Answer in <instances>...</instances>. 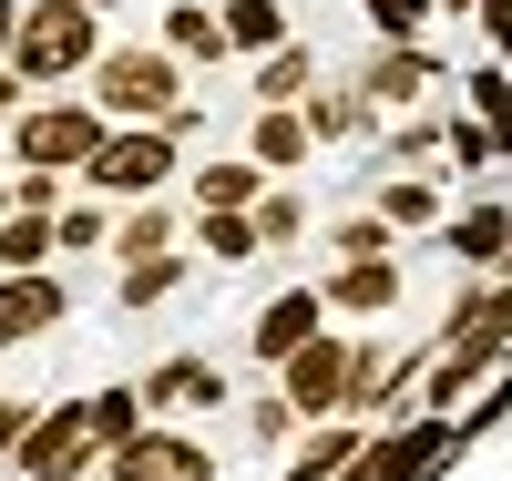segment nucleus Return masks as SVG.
<instances>
[{
    "mask_svg": "<svg viewBox=\"0 0 512 481\" xmlns=\"http://www.w3.org/2000/svg\"><path fill=\"white\" fill-rule=\"evenodd\" d=\"M451 461H461V420L451 410H400L390 430H369L349 481H441Z\"/></svg>",
    "mask_w": 512,
    "mask_h": 481,
    "instance_id": "nucleus-5",
    "label": "nucleus"
},
{
    "mask_svg": "<svg viewBox=\"0 0 512 481\" xmlns=\"http://www.w3.org/2000/svg\"><path fill=\"white\" fill-rule=\"evenodd\" d=\"M82 246H113V205H103V195L62 205V256H82Z\"/></svg>",
    "mask_w": 512,
    "mask_h": 481,
    "instance_id": "nucleus-33",
    "label": "nucleus"
},
{
    "mask_svg": "<svg viewBox=\"0 0 512 481\" xmlns=\"http://www.w3.org/2000/svg\"><path fill=\"white\" fill-rule=\"evenodd\" d=\"M226 11V52H287V0H216Z\"/></svg>",
    "mask_w": 512,
    "mask_h": 481,
    "instance_id": "nucleus-23",
    "label": "nucleus"
},
{
    "mask_svg": "<svg viewBox=\"0 0 512 481\" xmlns=\"http://www.w3.org/2000/svg\"><path fill=\"white\" fill-rule=\"evenodd\" d=\"M52 328H72V287L52 267L0 277V348H31V338H52Z\"/></svg>",
    "mask_w": 512,
    "mask_h": 481,
    "instance_id": "nucleus-11",
    "label": "nucleus"
},
{
    "mask_svg": "<svg viewBox=\"0 0 512 481\" xmlns=\"http://www.w3.org/2000/svg\"><path fill=\"white\" fill-rule=\"evenodd\" d=\"M267 185H277V174L256 164V154H236V164H195V174H185L195 205H236V215H256V195H267Z\"/></svg>",
    "mask_w": 512,
    "mask_h": 481,
    "instance_id": "nucleus-20",
    "label": "nucleus"
},
{
    "mask_svg": "<svg viewBox=\"0 0 512 481\" xmlns=\"http://www.w3.org/2000/svg\"><path fill=\"white\" fill-rule=\"evenodd\" d=\"M441 246H451L461 267H472V277H502V267H512V205H502V195L461 205L451 226H441Z\"/></svg>",
    "mask_w": 512,
    "mask_h": 481,
    "instance_id": "nucleus-14",
    "label": "nucleus"
},
{
    "mask_svg": "<svg viewBox=\"0 0 512 481\" xmlns=\"http://www.w3.org/2000/svg\"><path fill=\"white\" fill-rule=\"evenodd\" d=\"M431 11H441V0H359V21H369L379 41H420V31H431Z\"/></svg>",
    "mask_w": 512,
    "mask_h": 481,
    "instance_id": "nucleus-31",
    "label": "nucleus"
},
{
    "mask_svg": "<svg viewBox=\"0 0 512 481\" xmlns=\"http://www.w3.org/2000/svg\"><path fill=\"white\" fill-rule=\"evenodd\" d=\"M134 389H144V410H226V369H205V359H164Z\"/></svg>",
    "mask_w": 512,
    "mask_h": 481,
    "instance_id": "nucleus-16",
    "label": "nucleus"
},
{
    "mask_svg": "<svg viewBox=\"0 0 512 481\" xmlns=\"http://www.w3.org/2000/svg\"><path fill=\"white\" fill-rule=\"evenodd\" d=\"M82 420H93V441L113 451V441H134L154 410H144V389H134V379H113V389H93V400H82Z\"/></svg>",
    "mask_w": 512,
    "mask_h": 481,
    "instance_id": "nucleus-25",
    "label": "nucleus"
},
{
    "mask_svg": "<svg viewBox=\"0 0 512 481\" xmlns=\"http://www.w3.org/2000/svg\"><path fill=\"white\" fill-rule=\"evenodd\" d=\"M502 277H512V267H502Z\"/></svg>",
    "mask_w": 512,
    "mask_h": 481,
    "instance_id": "nucleus-44",
    "label": "nucleus"
},
{
    "mask_svg": "<svg viewBox=\"0 0 512 481\" xmlns=\"http://www.w3.org/2000/svg\"><path fill=\"white\" fill-rule=\"evenodd\" d=\"M21 93H31V82H21L11 62H0V123H11V113H21Z\"/></svg>",
    "mask_w": 512,
    "mask_h": 481,
    "instance_id": "nucleus-39",
    "label": "nucleus"
},
{
    "mask_svg": "<svg viewBox=\"0 0 512 481\" xmlns=\"http://www.w3.org/2000/svg\"><path fill=\"white\" fill-rule=\"evenodd\" d=\"M52 256H62V215H31V205H11V215H0V277L52 267Z\"/></svg>",
    "mask_w": 512,
    "mask_h": 481,
    "instance_id": "nucleus-21",
    "label": "nucleus"
},
{
    "mask_svg": "<svg viewBox=\"0 0 512 481\" xmlns=\"http://www.w3.org/2000/svg\"><path fill=\"white\" fill-rule=\"evenodd\" d=\"M256 236H267V256L297 246V236H308V195H297V185H267V195H256Z\"/></svg>",
    "mask_w": 512,
    "mask_h": 481,
    "instance_id": "nucleus-29",
    "label": "nucleus"
},
{
    "mask_svg": "<svg viewBox=\"0 0 512 481\" xmlns=\"http://www.w3.org/2000/svg\"><path fill=\"white\" fill-rule=\"evenodd\" d=\"M390 236H400V226L369 205V215H338V226H328V256H390Z\"/></svg>",
    "mask_w": 512,
    "mask_h": 481,
    "instance_id": "nucleus-32",
    "label": "nucleus"
},
{
    "mask_svg": "<svg viewBox=\"0 0 512 481\" xmlns=\"http://www.w3.org/2000/svg\"><path fill=\"white\" fill-rule=\"evenodd\" d=\"M103 62V11H82V0H31V21L11 41V72L41 82V93H62Z\"/></svg>",
    "mask_w": 512,
    "mask_h": 481,
    "instance_id": "nucleus-2",
    "label": "nucleus"
},
{
    "mask_svg": "<svg viewBox=\"0 0 512 481\" xmlns=\"http://www.w3.org/2000/svg\"><path fill=\"white\" fill-rule=\"evenodd\" d=\"M21 21H31V0H0V62H11V41H21Z\"/></svg>",
    "mask_w": 512,
    "mask_h": 481,
    "instance_id": "nucleus-38",
    "label": "nucleus"
},
{
    "mask_svg": "<svg viewBox=\"0 0 512 481\" xmlns=\"http://www.w3.org/2000/svg\"><path fill=\"white\" fill-rule=\"evenodd\" d=\"M0 215H11V185H0Z\"/></svg>",
    "mask_w": 512,
    "mask_h": 481,
    "instance_id": "nucleus-43",
    "label": "nucleus"
},
{
    "mask_svg": "<svg viewBox=\"0 0 512 481\" xmlns=\"http://www.w3.org/2000/svg\"><path fill=\"white\" fill-rule=\"evenodd\" d=\"M31 420H41V400H11V389H0V461H21V441H31Z\"/></svg>",
    "mask_w": 512,
    "mask_h": 481,
    "instance_id": "nucleus-36",
    "label": "nucleus"
},
{
    "mask_svg": "<svg viewBox=\"0 0 512 481\" xmlns=\"http://www.w3.org/2000/svg\"><path fill=\"white\" fill-rule=\"evenodd\" d=\"M246 154L267 164V174H308V154H318V134H308V113L287 103V113H256V123H246Z\"/></svg>",
    "mask_w": 512,
    "mask_h": 481,
    "instance_id": "nucleus-18",
    "label": "nucleus"
},
{
    "mask_svg": "<svg viewBox=\"0 0 512 481\" xmlns=\"http://www.w3.org/2000/svg\"><path fill=\"white\" fill-rule=\"evenodd\" d=\"M441 144H451V164H461V174H492V154H502L482 113H461V123H451V134H441Z\"/></svg>",
    "mask_w": 512,
    "mask_h": 481,
    "instance_id": "nucleus-34",
    "label": "nucleus"
},
{
    "mask_svg": "<svg viewBox=\"0 0 512 481\" xmlns=\"http://www.w3.org/2000/svg\"><path fill=\"white\" fill-rule=\"evenodd\" d=\"M175 287H185V246H175V256H144V267H123V277H113V297H123L134 318H144V308H164Z\"/></svg>",
    "mask_w": 512,
    "mask_h": 481,
    "instance_id": "nucleus-26",
    "label": "nucleus"
},
{
    "mask_svg": "<svg viewBox=\"0 0 512 481\" xmlns=\"http://www.w3.org/2000/svg\"><path fill=\"white\" fill-rule=\"evenodd\" d=\"M164 52H175L185 72H216L226 62V11L216 0H164Z\"/></svg>",
    "mask_w": 512,
    "mask_h": 481,
    "instance_id": "nucleus-15",
    "label": "nucleus"
},
{
    "mask_svg": "<svg viewBox=\"0 0 512 481\" xmlns=\"http://www.w3.org/2000/svg\"><path fill=\"white\" fill-rule=\"evenodd\" d=\"M246 93H256V113H287V103H308V93H318V52H308V41H287V52H267Z\"/></svg>",
    "mask_w": 512,
    "mask_h": 481,
    "instance_id": "nucleus-19",
    "label": "nucleus"
},
{
    "mask_svg": "<svg viewBox=\"0 0 512 481\" xmlns=\"http://www.w3.org/2000/svg\"><path fill=\"white\" fill-rule=\"evenodd\" d=\"M431 82H451V72H441L431 52H420V41H379V52L359 62V93H369L379 113H410L420 93H431Z\"/></svg>",
    "mask_w": 512,
    "mask_h": 481,
    "instance_id": "nucleus-13",
    "label": "nucleus"
},
{
    "mask_svg": "<svg viewBox=\"0 0 512 481\" xmlns=\"http://www.w3.org/2000/svg\"><path fill=\"white\" fill-rule=\"evenodd\" d=\"M328 318H390L400 308V256H338V267L318 277Z\"/></svg>",
    "mask_w": 512,
    "mask_h": 481,
    "instance_id": "nucleus-12",
    "label": "nucleus"
},
{
    "mask_svg": "<svg viewBox=\"0 0 512 481\" xmlns=\"http://www.w3.org/2000/svg\"><path fill=\"white\" fill-rule=\"evenodd\" d=\"M175 164H185V134H175V123H113L103 154L82 164V185H93L103 205H144V195L175 185Z\"/></svg>",
    "mask_w": 512,
    "mask_h": 481,
    "instance_id": "nucleus-4",
    "label": "nucleus"
},
{
    "mask_svg": "<svg viewBox=\"0 0 512 481\" xmlns=\"http://www.w3.org/2000/svg\"><path fill=\"white\" fill-rule=\"evenodd\" d=\"M318 328H328V297H318V287H287V297H267V308L246 318V359H256V369H287Z\"/></svg>",
    "mask_w": 512,
    "mask_h": 481,
    "instance_id": "nucleus-10",
    "label": "nucleus"
},
{
    "mask_svg": "<svg viewBox=\"0 0 512 481\" xmlns=\"http://www.w3.org/2000/svg\"><path fill=\"white\" fill-rule=\"evenodd\" d=\"M441 134H431V123H400V134H390V164H420V154H431Z\"/></svg>",
    "mask_w": 512,
    "mask_h": 481,
    "instance_id": "nucleus-37",
    "label": "nucleus"
},
{
    "mask_svg": "<svg viewBox=\"0 0 512 481\" xmlns=\"http://www.w3.org/2000/svg\"><path fill=\"white\" fill-rule=\"evenodd\" d=\"M297 430H308V410H297L287 389H267V400H246V441H256V451H277V461H287V441H297Z\"/></svg>",
    "mask_w": 512,
    "mask_h": 481,
    "instance_id": "nucleus-28",
    "label": "nucleus"
},
{
    "mask_svg": "<svg viewBox=\"0 0 512 481\" xmlns=\"http://www.w3.org/2000/svg\"><path fill=\"white\" fill-rule=\"evenodd\" d=\"M82 93H93L113 123H175L195 93H185V62L164 52V41H113V52L82 72Z\"/></svg>",
    "mask_w": 512,
    "mask_h": 481,
    "instance_id": "nucleus-1",
    "label": "nucleus"
},
{
    "mask_svg": "<svg viewBox=\"0 0 512 481\" xmlns=\"http://www.w3.org/2000/svg\"><path fill=\"white\" fill-rule=\"evenodd\" d=\"M21 481H82V471H103V441H93V420H82V400H41L31 420V441L11 461Z\"/></svg>",
    "mask_w": 512,
    "mask_h": 481,
    "instance_id": "nucleus-7",
    "label": "nucleus"
},
{
    "mask_svg": "<svg viewBox=\"0 0 512 481\" xmlns=\"http://www.w3.org/2000/svg\"><path fill=\"white\" fill-rule=\"evenodd\" d=\"M277 389H287L308 420H338V410H349V389H359V338H349V328H318V338L277 369Z\"/></svg>",
    "mask_w": 512,
    "mask_h": 481,
    "instance_id": "nucleus-6",
    "label": "nucleus"
},
{
    "mask_svg": "<svg viewBox=\"0 0 512 481\" xmlns=\"http://www.w3.org/2000/svg\"><path fill=\"white\" fill-rule=\"evenodd\" d=\"M103 481H216V451H205L195 430L144 420L134 441H113V451H103Z\"/></svg>",
    "mask_w": 512,
    "mask_h": 481,
    "instance_id": "nucleus-8",
    "label": "nucleus"
},
{
    "mask_svg": "<svg viewBox=\"0 0 512 481\" xmlns=\"http://www.w3.org/2000/svg\"><path fill=\"white\" fill-rule=\"evenodd\" d=\"M195 246L216 256V267H246V256H267L256 215H236V205H195Z\"/></svg>",
    "mask_w": 512,
    "mask_h": 481,
    "instance_id": "nucleus-24",
    "label": "nucleus"
},
{
    "mask_svg": "<svg viewBox=\"0 0 512 481\" xmlns=\"http://www.w3.org/2000/svg\"><path fill=\"white\" fill-rule=\"evenodd\" d=\"M441 11H461V21H472V11H482V0H441Z\"/></svg>",
    "mask_w": 512,
    "mask_h": 481,
    "instance_id": "nucleus-40",
    "label": "nucleus"
},
{
    "mask_svg": "<svg viewBox=\"0 0 512 481\" xmlns=\"http://www.w3.org/2000/svg\"><path fill=\"white\" fill-rule=\"evenodd\" d=\"M103 134H113V113L93 103V93H52V103H21L11 113V164H52V174H82L103 154Z\"/></svg>",
    "mask_w": 512,
    "mask_h": 481,
    "instance_id": "nucleus-3",
    "label": "nucleus"
},
{
    "mask_svg": "<svg viewBox=\"0 0 512 481\" xmlns=\"http://www.w3.org/2000/svg\"><path fill=\"white\" fill-rule=\"evenodd\" d=\"M0 154H11V123H0Z\"/></svg>",
    "mask_w": 512,
    "mask_h": 481,
    "instance_id": "nucleus-42",
    "label": "nucleus"
},
{
    "mask_svg": "<svg viewBox=\"0 0 512 481\" xmlns=\"http://www.w3.org/2000/svg\"><path fill=\"white\" fill-rule=\"evenodd\" d=\"M369 430H379V420H359V410H338V420H308V430L287 441L277 481H349V471H359V451H369Z\"/></svg>",
    "mask_w": 512,
    "mask_h": 481,
    "instance_id": "nucleus-9",
    "label": "nucleus"
},
{
    "mask_svg": "<svg viewBox=\"0 0 512 481\" xmlns=\"http://www.w3.org/2000/svg\"><path fill=\"white\" fill-rule=\"evenodd\" d=\"M472 113L492 123V144L512 154V72H502V62H482V72H472Z\"/></svg>",
    "mask_w": 512,
    "mask_h": 481,
    "instance_id": "nucleus-30",
    "label": "nucleus"
},
{
    "mask_svg": "<svg viewBox=\"0 0 512 481\" xmlns=\"http://www.w3.org/2000/svg\"><path fill=\"white\" fill-rule=\"evenodd\" d=\"M82 11H113V0H82Z\"/></svg>",
    "mask_w": 512,
    "mask_h": 481,
    "instance_id": "nucleus-41",
    "label": "nucleus"
},
{
    "mask_svg": "<svg viewBox=\"0 0 512 481\" xmlns=\"http://www.w3.org/2000/svg\"><path fill=\"white\" fill-rule=\"evenodd\" d=\"M379 215H390L400 236L410 226H441V185H431V174H390V185H379Z\"/></svg>",
    "mask_w": 512,
    "mask_h": 481,
    "instance_id": "nucleus-27",
    "label": "nucleus"
},
{
    "mask_svg": "<svg viewBox=\"0 0 512 481\" xmlns=\"http://www.w3.org/2000/svg\"><path fill=\"white\" fill-rule=\"evenodd\" d=\"M113 267H144V256H175V205H164V195H144V205H123L113 215Z\"/></svg>",
    "mask_w": 512,
    "mask_h": 481,
    "instance_id": "nucleus-17",
    "label": "nucleus"
},
{
    "mask_svg": "<svg viewBox=\"0 0 512 481\" xmlns=\"http://www.w3.org/2000/svg\"><path fill=\"white\" fill-rule=\"evenodd\" d=\"M297 113H308V134H318V144H349V134H369V113H379V103L359 93V82H318Z\"/></svg>",
    "mask_w": 512,
    "mask_h": 481,
    "instance_id": "nucleus-22",
    "label": "nucleus"
},
{
    "mask_svg": "<svg viewBox=\"0 0 512 481\" xmlns=\"http://www.w3.org/2000/svg\"><path fill=\"white\" fill-rule=\"evenodd\" d=\"M451 420H461V451H472V441H492V430L512 420V369H502V379L482 389V410H451Z\"/></svg>",
    "mask_w": 512,
    "mask_h": 481,
    "instance_id": "nucleus-35",
    "label": "nucleus"
}]
</instances>
